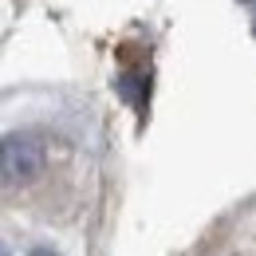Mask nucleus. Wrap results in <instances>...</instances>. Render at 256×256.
<instances>
[{
  "label": "nucleus",
  "instance_id": "f257e3e1",
  "mask_svg": "<svg viewBox=\"0 0 256 256\" xmlns=\"http://www.w3.org/2000/svg\"><path fill=\"white\" fill-rule=\"evenodd\" d=\"M44 170V146L32 134H4L0 138V186H28Z\"/></svg>",
  "mask_w": 256,
  "mask_h": 256
},
{
  "label": "nucleus",
  "instance_id": "f03ea898",
  "mask_svg": "<svg viewBox=\"0 0 256 256\" xmlns=\"http://www.w3.org/2000/svg\"><path fill=\"white\" fill-rule=\"evenodd\" d=\"M146 79H138V75H122L118 79V95L126 98V102H146Z\"/></svg>",
  "mask_w": 256,
  "mask_h": 256
},
{
  "label": "nucleus",
  "instance_id": "7ed1b4c3",
  "mask_svg": "<svg viewBox=\"0 0 256 256\" xmlns=\"http://www.w3.org/2000/svg\"><path fill=\"white\" fill-rule=\"evenodd\" d=\"M32 256H60V252H52V248H32Z\"/></svg>",
  "mask_w": 256,
  "mask_h": 256
}]
</instances>
